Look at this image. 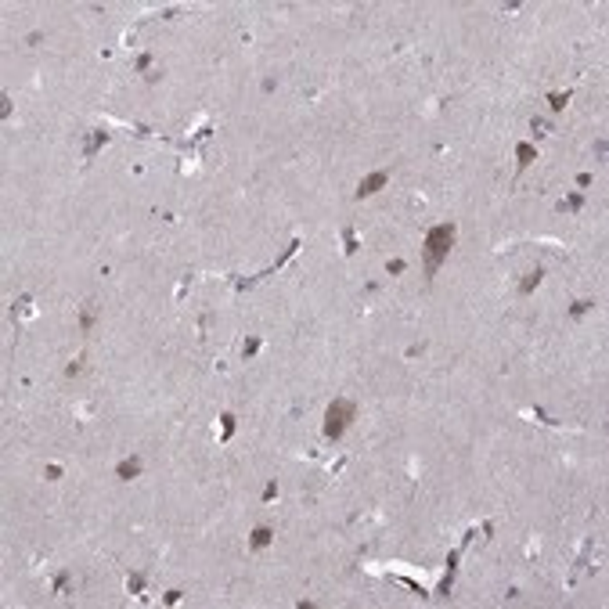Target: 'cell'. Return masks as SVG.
<instances>
[{
    "instance_id": "8",
    "label": "cell",
    "mask_w": 609,
    "mask_h": 609,
    "mask_svg": "<svg viewBox=\"0 0 609 609\" xmlns=\"http://www.w3.org/2000/svg\"><path fill=\"white\" fill-rule=\"evenodd\" d=\"M548 105H552V112H562L570 105V94H548Z\"/></svg>"
},
{
    "instance_id": "2",
    "label": "cell",
    "mask_w": 609,
    "mask_h": 609,
    "mask_svg": "<svg viewBox=\"0 0 609 609\" xmlns=\"http://www.w3.org/2000/svg\"><path fill=\"white\" fill-rule=\"evenodd\" d=\"M353 418H357V404H353V400H346V397L332 400L328 411H324V436H328V440H339Z\"/></svg>"
},
{
    "instance_id": "13",
    "label": "cell",
    "mask_w": 609,
    "mask_h": 609,
    "mask_svg": "<svg viewBox=\"0 0 609 609\" xmlns=\"http://www.w3.org/2000/svg\"><path fill=\"white\" fill-rule=\"evenodd\" d=\"M256 350H260V339H249L246 346H241V357H246V360H249V357H253Z\"/></svg>"
},
{
    "instance_id": "16",
    "label": "cell",
    "mask_w": 609,
    "mask_h": 609,
    "mask_svg": "<svg viewBox=\"0 0 609 609\" xmlns=\"http://www.w3.org/2000/svg\"><path fill=\"white\" fill-rule=\"evenodd\" d=\"M274 494H278V483H267V491H263V501H270Z\"/></svg>"
},
{
    "instance_id": "5",
    "label": "cell",
    "mask_w": 609,
    "mask_h": 609,
    "mask_svg": "<svg viewBox=\"0 0 609 609\" xmlns=\"http://www.w3.org/2000/svg\"><path fill=\"white\" fill-rule=\"evenodd\" d=\"M137 472H141V462H137V458H123V462L115 465V476H119V479H134Z\"/></svg>"
},
{
    "instance_id": "3",
    "label": "cell",
    "mask_w": 609,
    "mask_h": 609,
    "mask_svg": "<svg viewBox=\"0 0 609 609\" xmlns=\"http://www.w3.org/2000/svg\"><path fill=\"white\" fill-rule=\"evenodd\" d=\"M386 180H389V170H379V173H368L360 184H357V198H368V195H375L379 188H386Z\"/></svg>"
},
{
    "instance_id": "7",
    "label": "cell",
    "mask_w": 609,
    "mask_h": 609,
    "mask_svg": "<svg viewBox=\"0 0 609 609\" xmlns=\"http://www.w3.org/2000/svg\"><path fill=\"white\" fill-rule=\"evenodd\" d=\"M541 278H544L541 270H530V274L523 278V285H519V292H523V296H530V292H534V289L541 285Z\"/></svg>"
},
{
    "instance_id": "14",
    "label": "cell",
    "mask_w": 609,
    "mask_h": 609,
    "mask_svg": "<svg viewBox=\"0 0 609 609\" xmlns=\"http://www.w3.org/2000/svg\"><path fill=\"white\" fill-rule=\"evenodd\" d=\"M141 588H144V577H130V581H127V591H130V595H137Z\"/></svg>"
},
{
    "instance_id": "1",
    "label": "cell",
    "mask_w": 609,
    "mask_h": 609,
    "mask_svg": "<svg viewBox=\"0 0 609 609\" xmlns=\"http://www.w3.org/2000/svg\"><path fill=\"white\" fill-rule=\"evenodd\" d=\"M454 224H436L429 234H425V274L433 278L436 274V267L443 263V256L451 253V246H454Z\"/></svg>"
},
{
    "instance_id": "15",
    "label": "cell",
    "mask_w": 609,
    "mask_h": 609,
    "mask_svg": "<svg viewBox=\"0 0 609 609\" xmlns=\"http://www.w3.org/2000/svg\"><path fill=\"white\" fill-rule=\"evenodd\" d=\"M386 270H389V274H404V260H389Z\"/></svg>"
},
{
    "instance_id": "12",
    "label": "cell",
    "mask_w": 609,
    "mask_h": 609,
    "mask_svg": "<svg viewBox=\"0 0 609 609\" xmlns=\"http://www.w3.org/2000/svg\"><path fill=\"white\" fill-rule=\"evenodd\" d=\"M343 241H346V256H353V253H357V238H353V231H346V234H343Z\"/></svg>"
},
{
    "instance_id": "10",
    "label": "cell",
    "mask_w": 609,
    "mask_h": 609,
    "mask_svg": "<svg viewBox=\"0 0 609 609\" xmlns=\"http://www.w3.org/2000/svg\"><path fill=\"white\" fill-rule=\"evenodd\" d=\"M220 422H224V433H220V440H231V433H234V415H220Z\"/></svg>"
},
{
    "instance_id": "11",
    "label": "cell",
    "mask_w": 609,
    "mask_h": 609,
    "mask_svg": "<svg viewBox=\"0 0 609 609\" xmlns=\"http://www.w3.org/2000/svg\"><path fill=\"white\" fill-rule=\"evenodd\" d=\"M581 202H584L581 195H570V198H562V202H559V209H581Z\"/></svg>"
},
{
    "instance_id": "6",
    "label": "cell",
    "mask_w": 609,
    "mask_h": 609,
    "mask_svg": "<svg viewBox=\"0 0 609 609\" xmlns=\"http://www.w3.org/2000/svg\"><path fill=\"white\" fill-rule=\"evenodd\" d=\"M515 159H519V170H526V166H530V162L537 159V148H534V144H526V141H523V144L515 148Z\"/></svg>"
},
{
    "instance_id": "4",
    "label": "cell",
    "mask_w": 609,
    "mask_h": 609,
    "mask_svg": "<svg viewBox=\"0 0 609 609\" xmlns=\"http://www.w3.org/2000/svg\"><path fill=\"white\" fill-rule=\"evenodd\" d=\"M270 537H274L270 526H256V530L249 534V548H253V552H260V548H267V544H270Z\"/></svg>"
},
{
    "instance_id": "9",
    "label": "cell",
    "mask_w": 609,
    "mask_h": 609,
    "mask_svg": "<svg viewBox=\"0 0 609 609\" xmlns=\"http://www.w3.org/2000/svg\"><path fill=\"white\" fill-rule=\"evenodd\" d=\"M591 307H595V303H591V299H577V303H573V307H570V317H584V314H588V310H591Z\"/></svg>"
}]
</instances>
